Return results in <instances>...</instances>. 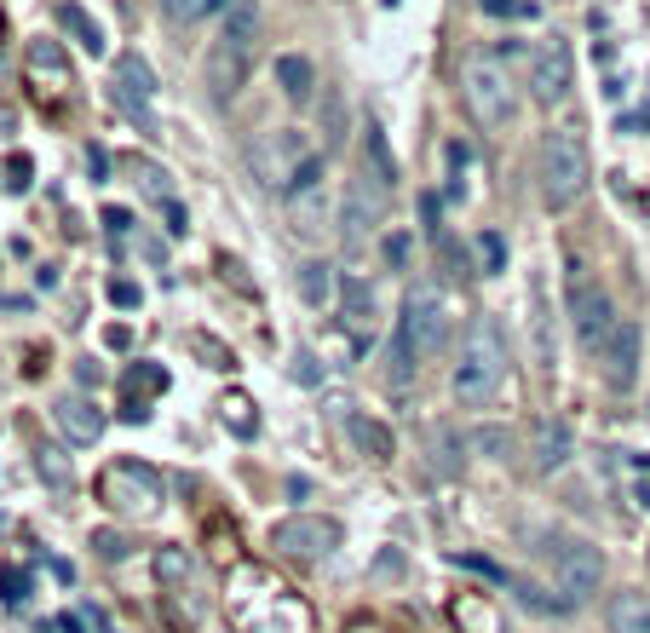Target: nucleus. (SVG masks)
<instances>
[{
    "label": "nucleus",
    "mask_w": 650,
    "mask_h": 633,
    "mask_svg": "<svg viewBox=\"0 0 650 633\" xmlns=\"http://www.w3.org/2000/svg\"><path fill=\"white\" fill-rule=\"evenodd\" d=\"M564 300H570V323H576V340L587 346V352L599 357L604 334L616 329V311H610V294H604L599 282H593V271L581 265V259H570V271H564Z\"/></svg>",
    "instance_id": "obj_5"
},
{
    "label": "nucleus",
    "mask_w": 650,
    "mask_h": 633,
    "mask_svg": "<svg viewBox=\"0 0 650 633\" xmlns=\"http://www.w3.org/2000/svg\"><path fill=\"white\" fill-rule=\"evenodd\" d=\"M461 98L472 121L484 127V133H501L518 110V87H512V70L507 58H495V52H472L461 64Z\"/></svg>",
    "instance_id": "obj_4"
},
{
    "label": "nucleus",
    "mask_w": 650,
    "mask_h": 633,
    "mask_svg": "<svg viewBox=\"0 0 650 633\" xmlns=\"http://www.w3.org/2000/svg\"><path fill=\"white\" fill-rule=\"evenodd\" d=\"M547 559H553V582H558V593H564L570 605H581V599H593V593H599L604 559H599V547H593V541L558 536L553 547H547Z\"/></svg>",
    "instance_id": "obj_6"
},
{
    "label": "nucleus",
    "mask_w": 650,
    "mask_h": 633,
    "mask_svg": "<svg viewBox=\"0 0 650 633\" xmlns=\"http://www.w3.org/2000/svg\"><path fill=\"white\" fill-rule=\"evenodd\" d=\"M52 421L64 426V438H70V444H98V438H104V415H98V403L75 398V392L52 403Z\"/></svg>",
    "instance_id": "obj_14"
},
{
    "label": "nucleus",
    "mask_w": 650,
    "mask_h": 633,
    "mask_svg": "<svg viewBox=\"0 0 650 633\" xmlns=\"http://www.w3.org/2000/svg\"><path fill=\"white\" fill-rule=\"evenodd\" d=\"M380 225V196H369V185H351L346 202H340V236L346 248H363V236Z\"/></svg>",
    "instance_id": "obj_15"
},
{
    "label": "nucleus",
    "mask_w": 650,
    "mask_h": 633,
    "mask_svg": "<svg viewBox=\"0 0 650 633\" xmlns=\"http://www.w3.org/2000/svg\"><path fill=\"white\" fill-rule=\"evenodd\" d=\"M271 547L288 553V559H300V564L328 559V553L340 547V524H334V518H311V513L282 518V524H271Z\"/></svg>",
    "instance_id": "obj_9"
},
{
    "label": "nucleus",
    "mask_w": 650,
    "mask_h": 633,
    "mask_svg": "<svg viewBox=\"0 0 650 633\" xmlns=\"http://www.w3.org/2000/svg\"><path fill=\"white\" fill-rule=\"evenodd\" d=\"M478 259H484V277H495V271H507V242L495 231L478 236Z\"/></svg>",
    "instance_id": "obj_28"
},
{
    "label": "nucleus",
    "mask_w": 650,
    "mask_h": 633,
    "mask_svg": "<svg viewBox=\"0 0 650 633\" xmlns=\"http://www.w3.org/2000/svg\"><path fill=\"white\" fill-rule=\"evenodd\" d=\"M248 70H254V52L236 47V41H225V35H219V41L208 47V58H202V81H208V93L219 98V104L242 93Z\"/></svg>",
    "instance_id": "obj_12"
},
{
    "label": "nucleus",
    "mask_w": 650,
    "mask_h": 633,
    "mask_svg": "<svg viewBox=\"0 0 650 633\" xmlns=\"http://www.w3.org/2000/svg\"><path fill=\"white\" fill-rule=\"evenodd\" d=\"M610 633H650V593L622 587L610 599Z\"/></svg>",
    "instance_id": "obj_19"
},
{
    "label": "nucleus",
    "mask_w": 650,
    "mask_h": 633,
    "mask_svg": "<svg viewBox=\"0 0 650 633\" xmlns=\"http://www.w3.org/2000/svg\"><path fill=\"white\" fill-rule=\"evenodd\" d=\"M167 24H196L202 12H208V0H162Z\"/></svg>",
    "instance_id": "obj_30"
},
{
    "label": "nucleus",
    "mask_w": 650,
    "mask_h": 633,
    "mask_svg": "<svg viewBox=\"0 0 650 633\" xmlns=\"http://www.w3.org/2000/svg\"><path fill=\"white\" fill-rule=\"evenodd\" d=\"M340 305H346V329L357 334V340H369L374 334V288L346 282V288H340Z\"/></svg>",
    "instance_id": "obj_22"
},
{
    "label": "nucleus",
    "mask_w": 650,
    "mask_h": 633,
    "mask_svg": "<svg viewBox=\"0 0 650 633\" xmlns=\"http://www.w3.org/2000/svg\"><path fill=\"white\" fill-rule=\"evenodd\" d=\"M501 375H507V340L495 329V317H478L461 340V363L449 375V392H455L461 409H484L501 392Z\"/></svg>",
    "instance_id": "obj_3"
},
{
    "label": "nucleus",
    "mask_w": 650,
    "mask_h": 633,
    "mask_svg": "<svg viewBox=\"0 0 650 633\" xmlns=\"http://www.w3.org/2000/svg\"><path fill=\"white\" fill-rule=\"evenodd\" d=\"M52 633H81V628H75L70 616H58V622H52Z\"/></svg>",
    "instance_id": "obj_39"
},
{
    "label": "nucleus",
    "mask_w": 650,
    "mask_h": 633,
    "mask_svg": "<svg viewBox=\"0 0 650 633\" xmlns=\"http://www.w3.org/2000/svg\"><path fill=\"white\" fill-rule=\"evenodd\" d=\"M277 87L288 104H305L311 98V87H317V70H311V58H300V52H282L277 58Z\"/></svg>",
    "instance_id": "obj_21"
},
{
    "label": "nucleus",
    "mask_w": 650,
    "mask_h": 633,
    "mask_svg": "<svg viewBox=\"0 0 650 633\" xmlns=\"http://www.w3.org/2000/svg\"><path fill=\"white\" fill-rule=\"evenodd\" d=\"M110 300H116V305H139V288H133V282H116V288H110Z\"/></svg>",
    "instance_id": "obj_34"
},
{
    "label": "nucleus",
    "mask_w": 650,
    "mask_h": 633,
    "mask_svg": "<svg viewBox=\"0 0 650 633\" xmlns=\"http://www.w3.org/2000/svg\"><path fill=\"white\" fill-rule=\"evenodd\" d=\"M104 225H110V231H127V225H133V213H127V208H110V213H104Z\"/></svg>",
    "instance_id": "obj_35"
},
{
    "label": "nucleus",
    "mask_w": 650,
    "mask_h": 633,
    "mask_svg": "<svg viewBox=\"0 0 650 633\" xmlns=\"http://www.w3.org/2000/svg\"><path fill=\"white\" fill-rule=\"evenodd\" d=\"M363 167H369L374 190H392L397 185V156H392V144H386L380 127H363Z\"/></svg>",
    "instance_id": "obj_20"
},
{
    "label": "nucleus",
    "mask_w": 650,
    "mask_h": 633,
    "mask_svg": "<svg viewBox=\"0 0 650 633\" xmlns=\"http://www.w3.org/2000/svg\"><path fill=\"white\" fill-rule=\"evenodd\" d=\"M58 24H64V29H75V41H81L87 52H104V29H98L93 18L81 12V6H58Z\"/></svg>",
    "instance_id": "obj_25"
},
{
    "label": "nucleus",
    "mask_w": 650,
    "mask_h": 633,
    "mask_svg": "<svg viewBox=\"0 0 650 633\" xmlns=\"http://www.w3.org/2000/svg\"><path fill=\"white\" fill-rule=\"evenodd\" d=\"M472 444L484 449V455H495V461H507V455H512V432H501V426H484Z\"/></svg>",
    "instance_id": "obj_29"
},
{
    "label": "nucleus",
    "mask_w": 650,
    "mask_h": 633,
    "mask_svg": "<svg viewBox=\"0 0 650 633\" xmlns=\"http://www.w3.org/2000/svg\"><path fill=\"white\" fill-rule=\"evenodd\" d=\"M570 87H576V58H570V41L553 35L547 47L535 52V64H530V98L553 110V104L570 98Z\"/></svg>",
    "instance_id": "obj_10"
},
{
    "label": "nucleus",
    "mask_w": 650,
    "mask_h": 633,
    "mask_svg": "<svg viewBox=\"0 0 650 633\" xmlns=\"http://www.w3.org/2000/svg\"><path fill=\"white\" fill-rule=\"evenodd\" d=\"M305 156H317V150L305 144L300 127H277L271 139H259L254 150H248V162H254V173H259V185L265 190H288V179H294V167H300Z\"/></svg>",
    "instance_id": "obj_8"
},
{
    "label": "nucleus",
    "mask_w": 650,
    "mask_h": 633,
    "mask_svg": "<svg viewBox=\"0 0 650 633\" xmlns=\"http://www.w3.org/2000/svg\"><path fill=\"white\" fill-rule=\"evenodd\" d=\"M351 438H357V449L369 455V461H392V432L380 421H369V415H351Z\"/></svg>",
    "instance_id": "obj_24"
},
{
    "label": "nucleus",
    "mask_w": 650,
    "mask_h": 633,
    "mask_svg": "<svg viewBox=\"0 0 650 633\" xmlns=\"http://www.w3.org/2000/svg\"><path fill=\"white\" fill-rule=\"evenodd\" d=\"M116 98L133 110V116H144V127H156L150 121V98H156V75H150V64H144L139 52H121L116 58Z\"/></svg>",
    "instance_id": "obj_13"
},
{
    "label": "nucleus",
    "mask_w": 650,
    "mask_h": 633,
    "mask_svg": "<svg viewBox=\"0 0 650 633\" xmlns=\"http://www.w3.org/2000/svg\"><path fill=\"white\" fill-rule=\"evenodd\" d=\"M466 173H472V150L461 139H449V190L455 196H466Z\"/></svg>",
    "instance_id": "obj_27"
},
{
    "label": "nucleus",
    "mask_w": 650,
    "mask_h": 633,
    "mask_svg": "<svg viewBox=\"0 0 650 633\" xmlns=\"http://www.w3.org/2000/svg\"><path fill=\"white\" fill-rule=\"evenodd\" d=\"M29 70H35V75H52L58 87L70 81V70H64V52H58V41H35V47H29Z\"/></svg>",
    "instance_id": "obj_26"
},
{
    "label": "nucleus",
    "mask_w": 650,
    "mask_h": 633,
    "mask_svg": "<svg viewBox=\"0 0 650 633\" xmlns=\"http://www.w3.org/2000/svg\"><path fill=\"white\" fill-rule=\"evenodd\" d=\"M12 190H29V162H24V156L12 162Z\"/></svg>",
    "instance_id": "obj_37"
},
{
    "label": "nucleus",
    "mask_w": 650,
    "mask_h": 633,
    "mask_svg": "<svg viewBox=\"0 0 650 633\" xmlns=\"http://www.w3.org/2000/svg\"><path fill=\"white\" fill-rule=\"evenodd\" d=\"M386 259H392V265H403V259H409V242H403V236H392V242H386Z\"/></svg>",
    "instance_id": "obj_36"
},
{
    "label": "nucleus",
    "mask_w": 650,
    "mask_h": 633,
    "mask_svg": "<svg viewBox=\"0 0 650 633\" xmlns=\"http://www.w3.org/2000/svg\"><path fill=\"white\" fill-rule=\"evenodd\" d=\"M535 472H558L564 461H570V426L564 421H535Z\"/></svg>",
    "instance_id": "obj_17"
},
{
    "label": "nucleus",
    "mask_w": 650,
    "mask_h": 633,
    "mask_svg": "<svg viewBox=\"0 0 650 633\" xmlns=\"http://www.w3.org/2000/svg\"><path fill=\"white\" fill-rule=\"evenodd\" d=\"M162 576L167 582H179V576H190V564L179 559V553H162Z\"/></svg>",
    "instance_id": "obj_32"
},
{
    "label": "nucleus",
    "mask_w": 650,
    "mask_h": 633,
    "mask_svg": "<svg viewBox=\"0 0 650 633\" xmlns=\"http://www.w3.org/2000/svg\"><path fill=\"white\" fill-rule=\"evenodd\" d=\"M449 300L438 282H415L403 294V323H397V352H392V380H409V369H420L426 357H438L449 346Z\"/></svg>",
    "instance_id": "obj_2"
},
{
    "label": "nucleus",
    "mask_w": 650,
    "mask_h": 633,
    "mask_svg": "<svg viewBox=\"0 0 650 633\" xmlns=\"http://www.w3.org/2000/svg\"><path fill=\"white\" fill-rule=\"evenodd\" d=\"M639 352H645L639 323H633V317H616V329L604 334V346H599V369H604V386H610V392H633V380H639Z\"/></svg>",
    "instance_id": "obj_11"
},
{
    "label": "nucleus",
    "mask_w": 650,
    "mask_h": 633,
    "mask_svg": "<svg viewBox=\"0 0 650 633\" xmlns=\"http://www.w3.org/2000/svg\"><path fill=\"white\" fill-rule=\"evenodd\" d=\"M507 587L518 593V605L524 610H535V616H564V610H576L570 599H553L541 582H530V576H507Z\"/></svg>",
    "instance_id": "obj_23"
},
{
    "label": "nucleus",
    "mask_w": 650,
    "mask_h": 633,
    "mask_svg": "<svg viewBox=\"0 0 650 633\" xmlns=\"http://www.w3.org/2000/svg\"><path fill=\"white\" fill-rule=\"evenodd\" d=\"M41 472H47L58 490H70V467H64V455H58V449H41Z\"/></svg>",
    "instance_id": "obj_31"
},
{
    "label": "nucleus",
    "mask_w": 650,
    "mask_h": 633,
    "mask_svg": "<svg viewBox=\"0 0 650 633\" xmlns=\"http://www.w3.org/2000/svg\"><path fill=\"white\" fill-rule=\"evenodd\" d=\"M208 12H231V0H208Z\"/></svg>",
    "instance_id": "obj_40"
},
{
    "label": "nucleus",
    "mask_w": 650,
    "mask_h": 633,
    "mask_svg": "<svg viewBox=\"0 0 650 633\" xmlns=\"http://www.w3.org/2000/svg\"><path fill=\"white\" fill-rule=\"evenodd\" d=\"M633 501H639V507H650V484H645V478L633 484Z\"/></svg>",
    "instance_id": "obj_38"
},
{
    "label": "nucleus",
    "mask_w": 650,
    "mask_h": 633,
    "mask_svg": "<svg viewBox=\"0 0 650 633\" xmlns=\"http://www.w3.org/2000/svg\"><path fill=\"white\" fill-rule=\"evenodd\" d=\"M225 41H236V47L259 52V41H265V12H259V0H231V12H225V29H219Z\"/></svg>",
    "instance_id": "obj_16"
},
{
    "label": "nucleus",
    "mask_w": 650,
    "mask_h": 633,
    "mask_svg": "<svg viewBox=\"0 0 650 633\" xmlns=\"http://www.w3.org/2000/svg\"><path fill=\"white\" fill-rule=\"evenodd\" d=\"M162 213H167V231H185V208H179L173 196H167V202H162Z\"/></svg>",
    "instance_id": "obj_33"
},
{
    "label": "nucleus",
    "mask_w": 650,
    "mask_h": 633,
    "mask_svg": "<svg viewBox=\"0 0 650 633\" xmlns=\"http://www.w3.org/2000/svg\"><path fill=\"white\" fill-rule=\"evenodd\" d=\"M98 495L116 513H156L162 507V472L144 467V461H116V467L98 478Z\"/></svg>",
    "instance_id": "obj_7"
},
{
    "label": "nucleus",
    "mask_w": 650,
    "mask_h": 633,
    "mask_svg": "<svg viewBox=\"0 0 650 633\" xmlns=\"http://www.w3.org/2000/svg\"><path fill=\"white\" fill-rule=\"evenodd\" d=\"M300 300L311 305V311H323V305L340 300V277H334L328 259H305L300 265Z\"/></svg>",
    "instance_id": "obj_18"
},
{
    "label": "nucleus",
    "mask_w": 650,
    "mask_h": 633,
    "mask_svg": "<svg viewBox=\"0 0 650 633\" xmlns=\"http://www.w3.org/2000/svg\"><path fill=\"white\" fill-rule=\"evenodd\" d=\"M535 185H541V202H547L553 213L576 208L581 196H587V185H593V156H587V139H581L576 121L541 133V150H535Z\"/></svg>",
    "instance_id": "obj_1"
}]
</instances>
